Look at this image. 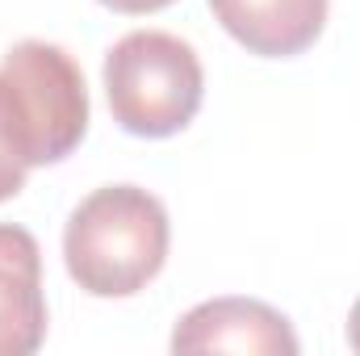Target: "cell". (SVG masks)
<instances>
[{
    "mask_svg": "<svg viewBox=\"0 0 360 356\" xmlns=\"http://www.w3.org/2000/svg\"><path fill=\"white\" fill-rule=\"evenodd\" d=\"M0 126L25 168L68 160L89 134V89L80 63L42 38H25L0 59Z\"/></svg>",
    "mask_w": 360,
    "mask_h": 356,
    "instance_id": "cell-2",
    "label": "cell"
},
{
    "mask_svg": "<svg viewBox=\"0 0 360 356\" xmlns=\"http://www.w3.org/2000/svg\"><path fill=\"white\" fill-rule=\"evenodd\" d=\"M348 348L360 356V298H356V306H352V314H348Z\"/></svg>",
    "mask_w": 360,
    "mask_h": 356,
    "instance_id": "cell-9",
    "label": "cell"
},
{
    "mask_svg": "<svg viewBox=\"0 0 360 356\" xmlns=\"http://www.w3.org/2000/svg\"><path fill=\"white\" fill-rule=\"evenodd\" d=\"M46 340L42 252L25 227L0 222V356H30Z\"/></svg>",
    "mask_w": 360,
    "mask_h": 356,
    "instance_id": "cell-5",
    "label": "cell"
},
{
    "mask_svg": "<svg viewBox=\"0 0 360 356\" xmlns=\"http://www.w3.org/2000/svg\"><path fill=\"white\" fill-rule=\"evenodd\" d=\"M105 8H113V13H130V17H143V13H160V8H168L172 0H101Z\"/></svg>",
    "mask_w": 360,
    "mask_h": 356,
    "instance_id": "cell-8",
    "label": "cell"
},
{
    "mask_svg": "<svg viewBox=\"0 0 360 356\" xmlns=\"http://www.w3.org/2000/svg\"><path fill=\"white\" fill-rule=\"evenodd\" d=\"M168 243L172 222L155 193L139 184H105L72 210L63 265L92 298H130L160 276Z\"/></svg>",
    "mask_w": 360,
    "mask_h": 356,
    "instance_id": "cell-1",
    "label": "cell"
},
{
    "mask_svg": "<svg viewBox=\"0 0 360 356\" xmlns=\"http://www.w3.org/2000/svg\"><path fill=\"white\" fill-rule=\"evenodd\" d=\"M25 164H21V155L8 147V139H4V126H0V201H8V197H17L21 189H25Z\"/></svg>",
    "mask_w": 360,
    "mask_h": 356,
    "instance_id": "cell-7",
    "label": "cell"
},
{
    "mask_svg": "<svg viewBox=\"0 0 360 356\" xmlns=\"http://www.w3.org/2000/svg\"><path fill=\"white\" fill-rule=\"evenodd\" d=\"M205 4L214 21L260 59L302 55L327 25V0H205Z\"/></svg>",
    "mask_w": 360,
    "mask_h": 356,
    "instance_id": "cell-6",
    "label": "cell"
},
{
    "mask_svg": "<svg viewBox=\"0 0 360 356\" xmlns=\"http://www.w3.org/2000/svg\"><path fill=\"white\" fill-rule=\"evenodd\" d=\"M297 336L281 310L256 298H214L193 306L172 331V352H248L297 356Z\"/></svg>",
    "mask_w": 360,
    "mask_h": 356,
    "instance_id": "cell-4",
    "label": "cell"
},
{
    "mask_svg": "<svg viewBox=\"0 0 360 356\" xmlns=\"http://www.w3.org/2000/svg\"><path fill=\"white\" fill-rule=\"evenodd\" d=\"M105 96L126 134L168 139L197 117L205 72L184 38L168 30H134L105 55Z\"/></svg>",
    "mask_w": 360,
    "mask_h": 356,
    "instance_id": "cell-3",
    "label": "cell"
}]
</instances>
